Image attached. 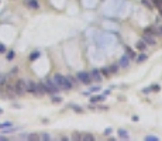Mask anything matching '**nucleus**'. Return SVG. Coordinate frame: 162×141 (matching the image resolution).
<instances>
[{"mask_svg": "<svg viewBox=\"0 0 162 141\" xmlns=\"http://www.w3.org/2000/svg\"><path fill=\"white\" fill-rule=\"evenodd\" d=\"M130 65V58H128V55L126 54V55H123L121 58H120V61H119V66L120 68H127Z\"/></svg>", "mask_w": 162, "mask_h": 141, "instance_id": "nucleus-8", "label": "nucleus"}, {"mask_svg": "<svg viewBox=\"0 0 162 141\" xmlns=\"http://www.w3.org/2000/svg\"><path fill=\"white\" fill-rule=\"evenodd\" d=\"M81 140L82 141H95V135L90 133H83V134H81Z\"/></svg>", "mask_w": 162, "mask_h": 141, "instance_id": "nucleus-11", "label": "nucleus"}, {"mask_svg": "<svg viewBox=\"0 0 162 141\" xmlns=\"http://www.w3.org/2000/svg\"><path fill=\"white\" fill-rule=\"evenodd\" d=\"M6 83H7V75L0 73V86H3V85H6Z\"/></svg>", "mask_w": 162, "mask_h": 141, "instance_id": "nucleus-20", "label": "nucleus"}, {"mask_svg": "<svg viewBox=\"0 0 162 141\" xmlns=\"http://www.w3.org/2000/svg\"><path fill=\"white\" fill-rule=\"evenodd\" d=\"M112 93V90H110V89H106L104 92H103V94H104V96H107V94H110Z\"/></svg>", "mask_w": 162, "mask_h": 141, "instance_id": "nucleus-38", "label": "nucleus"}, {"mask_svg": "<svg viewBox=\"0 0 162 141\" xmlns=\"http://www.w3.org/2000/svg\"><path fill=\"white\" fill-rule=\"evenodd\" d=\"M135 48H137L138 51H145V49H147V44L142 41V39H140V41H137V44H135Z\"/></svg>", "mask_w": 162, "mask_h": 141, "instance_id": "nucleus-14", "label": "nucleus"}, {"mask_svg": "<svg viewBox=\"0 0 162 141\" xmlns=\"http://www.w3.org/2000/svg\"><path fill=\"white\" fill-rule=\"evenodd\" d=\"M159 13H161V17H162V7L159 8Z\"/></svg>", "mask_w": 162, "mask_h": 141, "instance_id": "nucleus-43", "label": "nucleus"}, {"mask_svg": "<svg viewBox=\"0 0 162 141\" xmlns=\"http://www.w3.org/2000/svg\"><path fill=\"white\" fill-rule=\"evenodd\" d=\"M147 59H148V56H147L145 54H141V55H138V56H137V59H135V61H137V63H141V62H145Z\"/></svg>", "mask_w": 162, "mask_h": 141, "instance_id": "nucleus-18", "label": "nucleus"}, {"mask_svg": "<svg viewBox=\"0 0 162 141\" xmlns=\"http://www.w3.org/2000/svg\"><path fill=\"white\" fill-rule=\"evenodd\" d=\"M40 51H34V52H31V54H30V56H28V59H30V61H35V59H37V58H40Z\"/></svg>", "mask_w": 162, "mask_h": 141, "instance_id": "nucleus-17", "label": "nucleus"}, {"mask_svg": "<svg viewBox=\"0 0 162 141\" xmlns=\"http://www.w3.org/2000/svg\"><path fill=\"white\" fill-rule=\"evenodd\" d=\"M76 79H78L81 83H83V85H90V83L93 82L92 78H90V73L86 72V70H79V72L76 73Z\"/></svg>", "mask_w": 162, "mask_h": 141, "instance_id": "nucleus-4", "label": "nucleus"}, {"mask_svg": "<svg viewBox=\"0 0 162 141\" xmlns=\"http://www.w3.org/2000/svg\"><path fill=\"white\" fill-rule=\"evenodd\" d=\"M100 72H102V75H103V76H109V75H110V70H109V68H102V69H100Z\"/></svg>", "mask_w": 162, "mask_h": 141, "instance_id": "nucleus-30", "label": "nucleus"}, {"mask_svg": "<svg viewBox=\"0 0 162 141\" xmlns=\"http://www.w3.org/2000/svg\"><path fill=\"white\" fill-rule=\"evenodd\" d=\"M100 90H102V86H100V85H97V86H92L89 89L90 93H92V92H100Z\"/></svg>", "mask_w": 162, "mask_h": 141, "instance_id": "nucleus-28", "label": "nucleus"}, {"mask_svg": "<svg viewBox=\"0 0 162 141\" xmlns=\"http://www.w3.org/2000/svg\"><path fill=\"white\" fill-rule=\"evenodd\" d=\"M17 70H18V68H13V69H11V73L14 75V73H17Z\"/></svg>", "mask_w": 162, "mask_h": 141, "instance_id": "nucleus-41", "label": "nucleus"}, {"mask_svg": "<svg viewBox=\"0 0 162 141\" xmlns=\"http://www.w3.org/2000/svg\"><path fill=\"white\" fill-rule=\"evenodd\" d=\"M52 80L55 82V85L58 87H61L64 90H71L72 89V83L69 82V79L66 78V76H64V75H61V73H55Z\"/></svg>", "mask_w": 162, "mask_h": 141, "instance_id": "nucleus-1", "label": "nucleus"}, {"mask_svg": "<svg viewBox=\"0 0 162 141\" xmlns=\"http://www.w3.org/2000/svg\"><path fill=\"white\" fill-rule=\"evenodd\" d=\"M14 51H8L7 52V56H6V59H7V61H13V59H14Z\"/></svg>", "mask_w": 162, "mask_h": 141, "instance_id": "nucleus-26", "label": "nucleus"}, {"mask_svg": "<svg viewBox=\"0 0 162 141\" xmlns=\"http://www.w3.org/2000/svg\"><path fill=\"white\" fill-rule=\"evenodd\" d=\"M127 55H128L130 59H134V58H135V54H134V51H131L130 48H127Z\"/></svg>", "mask_w": 162, "mask_h": 141, "instance_id": "nucleus-31", "label": "nucleus"}, {"mask_svg": "<svg viewBox=\"0 0 162 141\" xmlns=\"http://www.w3.org/2000/svg\"><path fill=\"white\" fill-rule=\"evenodd\" d=\"M141 3H142L147 8H149V10H151V8H154V6H152V1H151V0H141Z\"/></svg>", "mask_w": 162, "mask_h": 141, "instance_id": "nucleus-19", "label": "nucleus"}, {"mask_svg": "<svg viewBox=\"0 0 162 141\" xmlns=\"http://www.w3.org/2000/svg\"><path fill=\"white\" fill-rule=\"evenodd\" d=\"M71 107H72L76 113H83V109H82L81 106H78V104H71Z\"/></svg>", "mask_w": 162, "mask_h": 141, "instance_id": "nucleus-25", "label": "nucleus"}, {"mask_svg": "<svg viewBox=\"0 0 162 141\" xmlns=\"http://www.w3.org/2000/svg\"><path fill=\"white\" fill-rule=\"evenodd\" d=\"M3 52H6V45H4V44H0V54H3Z\"/></svg>", "mask_w": 162, "mask_h": 141, "instance_id": "nucleus-36", "label": "nucleus"}, {"mask_svg": "<svg viewBox=\"0 0 162 141\" xmlns=\"http://www.w3.org/2000/svg\"><path fill=\"white\" fill-rule=\"evenodd\" d=\"M25 85H27V92L28 93L35 94V89H37V83L34 80H25Z\"/></svg>", "mask_w": 162, "mask_h": 141, "instance_id": "nucleus-7", "label": "nucleus"}, {"mask_svg": "<svg viewBox=\"0 0 162 141\" xmlns=\"http://www.w3.org/2000/svg\"><path fill=\"white\" fill-rule=\"evenodd\" d=\"M28 141H38L40 140V134H37V133H31V134H28L27 137H25Z\"/></svg>", "mask_w": 162, "mask_h": 141, "instance_id": "nucleus-15", "label": "nucleus"}, {"mask_svg": "<svg viewBox=\"0 0 162 141\" xmlns=\"http://www.w3.org/2000/svg\"><path fill=\"white\" fill-rule=\"evenodd\" d=\"M14 93L17 96H23L27 93V85H25L24 79H17L16 85H14Z\"/></svg>", "mask_w": 162, "mask_h": 141, "instance_id": "nucleus-2", "label": "nucleus"}, {"mask_svg": "<svg viewBox=\"0 0 162 141\" xmlns=\"http://www.w3.org/2000/svg\"><path fill=\"white\" fill-rule=\"evenodd\" d=\"M119 137L121 138V140H128L130 138V135H128V133H127V130H124V128H119Z\"/></svg>", "mask_w": 162, "mask_h": 141, "instance_id": "nucleus-12", "label": "nucleus"}, {"mask_svg": "<svg viewBox=\"0 0 162 141\" xmlns=\"http://www.w3.org/2000/svg\"><path fill=\"white\" fill-rule=\"evenodd\" d=\"M66 78L69 79V82H71V83H72V86H73V85H75V83H76V80H75V79H73V76H66Z\"/></svg>", "mask_w": 162, "mask_h": 141, "instance_id": "nucleus-37", "label": "nucleus"}, {"mask_svg": "<svg viewBox=\"0 0 162 141\" xmlns=\"http://www.w3.org/2000/svg\"><path fill=\"white\" fill-rule=\"evenodd\" d=\"M159 140V137H156V135H147L145 137V141H158Z\"/></svg>", "mask_w": 162, "mask_h": 141, "instance_id": "nucleus-27", "label": "nucleus"}, {"mask_svg": "<svg viewBox=\"0 0 162 141\" xmlns=\"http://www.w3.org/2000/svg\"><path fill=\"white\" fill-rule=\"evenodd\" d=\"M82 96H90V92H83V93H82Z\"/></svg>", "mask_w": 162, "mask_h": 141, "instance_id": "nucleus-42", "label": "nucleus"}, {"mask_svg": "<svg viewBox=\"0 0 162 141\" xmlns=\"http://www.w3.org/2000/svg\"><path fill=\"white\" fill-rule=\"evenodd\" d=\"M151 92H152V90H151V86H149V87H144V89H142V93H144V94H148V93H151Z\"/></svg>", "mask_w": 162, "mask_h": 141, "instance_id": "nucleus-34", "label": "nucleus"}, {"mask_svg": "<svg viewBox=\"0 0 162 141\" xmlns=\"http://www.w3.org/2000/svg\"><path fill=\"white\" fill-rule=\"evenodd\" d=\"M155 27H156V32L155 34L156 35H162V25H155Z\"/></svg>", "mask_w": 162, "mask_h": 141, "instance_id": "nucleus-33", "label": "nucleus"}, {"mask_svg": "<svg viewBox=\"0 0 162 141\" xmlns=\"http://www.w3.org/2000/svg\"><path fill=\"white\" fill-rule=\"evenodd\" d=\"M1 113H3V109H0V114H1Z\"/></svg>", "mask_w": 162, "mask_h": 141, "instance_id": "nucleus-44", "label": "nucleus"}, {"mask_svg": "<svg viewBox=\"0 0 162 141\" xmlns=\"http://www.w3.org/2000/svg\"><path fill=\"white\" fill-rule=\"evenodd\" d=\"M62 102V97H59V96H55V94H52V103H61Z\"/></svg>", "mask_w": 162, "mask_h": 141, "instance_id": "nucleus-29", "label": "nucleus"}, {"mask_svg": "<svg viewBox=\"0 0 162 141\" xmlns=\"http://www.w3.org/2000/svg\"><path fill=\"white\" fill-rule=\"evenodd\" d=\"M11 107H14V109H21L20 104H11Z\"/></svg>", "mask_w": 162, "mask_h": 141, "instance_id": "nucleus-40", "label": "nucleus"}, {"mask_svg": "<svg viewBox=\"0 0 162 141\" xmlns=\"http://www.w3.org/2000/svg\"><path fill=\"white\" fill-rule=\"evenodd\" d=\"M119 69H120L119 63H114V65H112V66H109V70H110V75H112V73H117V72H119Z\"/></svg>", "mask_w": 162, "mask_h": 141, "instance_id": "nucleus-16", "label": "nucleus"}, {"mask_svg": "<svg viewBox=\"0 0 162 141\" xmlns=\"http://www.w3.org/2000/svg\"><path fill=\"white\" fill-rule=\"evenodd\" d=\"M47 93L45 92V85L44 83H37V89H35V96H44V94Z\"/></svg>", "mask_w": 162, "mask_h": 141, "instance_id": "nucleus-9", "label": "nucleus"}, {"mask_svg": "<svg viewBox=\"0 0 162 141\" xmlns=\"http://www.w3.org/2000/svg\"><path fill=\"white\" fill-rule=\"evenodd\" d=\"M13 123L11 121H4V123H0V130H3V128H7V127H11Z\"/></svg>", "mask_w": 162, "mask_h": 141, "instance_id": "nucleus-22", "label": "nucleus"}, {"mask_svg": "<svg viewBox=\"0 0 162 141\" xmlns=\"http://www.w3.org/2000/svg\"><path fill=\"white\" fill-rule=\"evenodd\" d=\"M112 133H113V128H112V127H109V128L104 130V135H110Z\"/></svg>", "mask_w": 162, "mask_h": 141, "instance_id": "nucleus-35", "label": "nucleus"}, {"mask_svg": "<svg viewBox=\"0 0 162 141\" xmlns=\"http://www.w3.org/2000/svg\"><path fill=\"white\" fill-rule=\"evenodd\" d=\"M104 99H106V96H104V94H100V96H99V94H96V96H92V97H90V103L103 102Z\"/></svg>", "mask_w": 162, "mask_h": 141, "instance_id": "nucleus-13", "label": "nucleus"}, {"mask_svg": "<svg viewBox=\"0 0 162 141\" xmlns=\"http://www.w3.org/2000/svg\"><path fill=\"white\" fill-rule=\"evenodd\" d=\"M151 1H152V6H154V7H158V8L162 7V0H151Z\"/></svg>", "mask_w": 162, "mask_h": 141, "instance_id": "nucleus-24", "label": "nucleus"}, {"mask_svg": "<svg viewBox=\"0 0 162 141\" xmlns=\"http://www.w3.org/2000/svg\"><path fill=\"white\" fill-rule=\"evenodd\" d=\"M142 41L145 42L147 45H155V44H156V39L154 38V35H152V34H145V32H144V35H142Z\"/></svg>", "mask_w": 162, "mask_h": 141, "instance_id": "nucleus-6", "label": "nucleus"}, {"mask_svg": "<svg viewBox=\"0 0 162 141\" xmlns=\"http://www.w3.org/2000/svg\"><path fill=\"white\" fill-rule=\"evenodd\" d=\"M44 85H45V92L48 94H57L59 92V87L55 85V82L52 80V79H47L45 82H44Z\"/></svg>", "mask_w": 162, "mask_h": 141, "instance_id": "nucleus-3", "label": "nucleus"}, {"mask_svg": "<svg viewBox=\"0 0 162 141\" xmlns=\"http://www.w3.org/2000/svg\"><path fill=\"white\" fill-rule=\"evenodd\" d=\"M151 90H152V92H159V90H161V86H159V85H152V86H151Z\"/></svg>", "mask_w": 162, "mask_h": 141, "instance_id": "nucleus-32", "label": "nucleus"}, {"mask_svg": "<svg viewBox=\"0 0 162 141\" xmlns=\"http://www.w3.org/2000/svg\"><path fill=\"white\" fill-rule=\"evenodd\" d=\"M40 140H44V141H49L51 140V135H49L48 133H42L40 135Z\"/></svg>", "mask_w": 162, "mask_h": 141, "instance_id": "nucleus-23", "label": "nucleus"}, {"mask_svg": "<svg viewBox=\"0 0 162 141\" xmlns=\"http://www.w3.org/2000/svg\"><path fill=\"white\" fill-rule=\"evenodd\" d=\"M81 134L82 133H79V131H73V133H72V140L81 141Z\"/></svg>", "mask_w": 162, "mask_h": 141, "instance_id": "nucleus-21", "label": "nucleus"}, {"mask_svg": "<svg viewBox=\"0 0 162 141\" xmlns=\"http://www.w3.org/2000/svg\"><path fill=\"white\" fill-rule=\"evenodd\" d=\"M90 78H92V80H95V82H102L103 75H102L100 69H92V72H90Z\"/></svg>", "mask_w": 162, "mask_h": 141, "instance_id": "nucleus-5", "label": "nucleus"}, {"mask_svg": "<svg viewBox=\"0 0 162 141\" xmlns=\"http://www.w3.org/2000/svg\"><path fill=\"white\" fill-rule=\"evenodd\" d=\"M8 138L7 137H4V135H0V141H7Z\"/></svg>", "mask_w": 162, "mask_h": 141, "instance_id": "nucleus-39", "label": "nucleus"}, {"mask_svg": "<svg viewBox=\"0 0 162 141\" xmlns=\"http://www.w3.org/2000/svg\"><path fill=\"white\" fill-rule=\"evenodd\" d=\"M25 4L28 6L30 8H38L40 7V3H38V0H25Z\"/></svg>", "mask_w": 162, "mask_h": 141, "instance_id": "nucleus-10", "label": "nucleus"}]
</instances>
